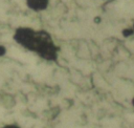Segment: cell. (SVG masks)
<instances>
[{
	"instance_id": "1",
	"label": "cell",
	"mask_w": 134,
	"mask_h": 128,
	"mask_svg": "<svg viewBox=\"0 0 134 128\" xmlns=\"http://www.w3.org/2000/svg\"><path fill=\"white\" fill-rule=\"evenodd\" d=\"M34 54L47 62H57L60 47L54 42L50 33L45 29H38V40Z\"/></svg>"
},
{
	"instance_id": "2",
	"label": "cell",
	"mask_w": 134,
	"mask_h": 128,
	"mask_svg": "<svg viewBox=\"0 0 134 128\" xmlns=\"http://www.w3.org/2000/svg\"><path fill=\"white\" fill-rule=\"evenodd\" d=\"M38 39V29L30 26H19L15 28L13 40L22 48L34 52Z\"/></svg>"
},
{
	"instance_id": "3",
	"label": "cell",
	"mask_w": 134,
	"mask_h": 128,
	"mask_svg": "<svg viewBox=\"0 0 134 128\" xmlns=\"http://www.w3.org/2000/svg\"><path fill=\"white\" fill-rule=\"evenodd\" d=\"M50 0H25L26 7L34 13H42L49 7Z\"/></svg>"
},
{
	"instance_id": "4",
	"label": "cell",
	"mask_w": 134,
	"mask_h": 128,
	"mask_svg": "<svg viewBox=\"0 0 134 128\" xmlns=\"http://www.w3.org/2000/svg\"><path fill=\"white\" fill-rule=\"evenodd\" d=\"M1 128H21V127L17 124H6V125L2 126Z\"/></svg>"
},
{
	"instance_id": "5",
	"label": "cell",
	"mask_w": 134,
	"mask_h": 128,
	"mask_svg": "<svg viewBox=\"0 0 134 128\" xmlns=\"http://www.w3.org/2000/svg\"><path fill=\"white\" fill-rule=\"evenodd\" d=\"M6 54V48L3 45H0V57H3Z\"/></svg>"
},
{
	"instance_id": "6",
	"label": "cell",
	"mask_w": 134,
	"mask_h": 128,
	"mask_svg": "<svg viewBox=\"0 0 134 128\" xmlns=\"http://www.w3.org/2000/svg\"><path fill=\"white\" fill-rule=\"evenodd\" d=\"M132 105H133V107H134V98L132 99Z\"/></svg>"
},
{
	"instance_id": "7",
	"label": "cell",
	"mask_w": 134,
	"mask_h": 128,
	"mask_svg": "<svg viewBox=\"0 0 134 128\" xmlns=\"http://www.w3.org/2000/svg\"><path fill=\"white\" fill-rule=\"evenodd\" d=\"M131 28H132V29H133V30H134V22H133V25H132V26H131Z\"/></svg>"
}]
</instances>
